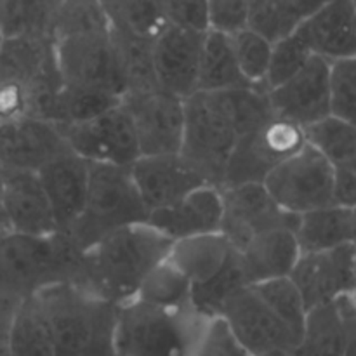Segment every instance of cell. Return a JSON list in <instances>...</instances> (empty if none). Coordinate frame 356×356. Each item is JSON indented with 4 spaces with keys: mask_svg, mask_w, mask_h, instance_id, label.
Listing matches in <instances>:
<instances>
[{
    "mask_svg": "<svg viewBox=\"0 0 356 356\" xmlns=\"http://www.w3.org/2000/svg\"><path fill=\"white\" fill-rule=\"evenodd\" d=\"M172 242L148 222L118 228L87 247L75 284L122 306L132 301L153 268L167 259Z\"/></svg>",
    "mask_w": 356,
    "mask_h": 356,
    "instance_id": "cell-1",
    "label": "cell"
},
{
    "mask_svg": "<svg viewBox=\"0 0 356 356\" xmlns=\"http://www.w3.org/2000/svg\"><path fill=\"white\" fill-rule=\"evenodd\" d=\"M51 336L52 356H115L118 306L75 282L35 292Z\"/></svg>",
    "mask_w": 356,
    "mask_h": 356,
    "instance_id": "cell-2",
    "label": "cell"
},
{
    "mask_svg": "<svg viewBox=\"0 0 356 356\" xmlns=\"http://www.w3.org/2000/svg\"><path fill=\"white\" fill-rule=\"evenodd\" d=\"M209 322L193 306L162 308L132 299L118 306L115 356H193Z\"/></svg>",
    "mask_w": 356,
    "mask_h": 356,
    "instance_id": "cell-3",
    "label": "cell"
},
{
    "mask_svg": "<svg viewBox=\"0 0 356 356\" xmlns=\"http://www.w3.org/2000/svg\"><path fill=\"white\" fill-rule=\"evenodd\" d=\"M82 252L68 235L3 232L0 235V287L28 298L49 285L76 282Z\"/></svg>",
    "mask_w": 356,
    "mask_h": 356,
    "instance_id": "cell-4",
    "label": "cell"
},
{
    "mask_svg": "<svg viewBox=\"0 0 356 356\" xmlns=\"http://www.w3.org/2000/svg\"><path fill=\"white\" fill-rule=\"evenodd\" d=\"M143 204L129 167L89 162V186L83 211L65 233L80 252L108 233L129 225L146 222Z\"/></svg>",
    "mask_w": 356,
    "mask_h": 356,
    "instance_id": "cell-5",
    "label": "cell"
},
{
    "mask_svg": "<svg viewBox=\"0 0 356 356\" xmlns=\"http://www.w3.org/2000/svg\"><path fill=\"white\" fill-rule=\"evenodd\" d=\"M184 127L181 155L205 177L221 188L226 162L238 139L225 90H195L183 99Z\"/></svg>",
    "mask_w": 356,
    "mask_h": 356,
    "instance_id": "cell-6",
    "label": "cell"
},
{
    "mask_svg": "<svg viewBox=\"0 0 356 356\" xmlns=\"http://www.w3.org/2000/svg\"><path fill=\"white\" fill-rule=\"evenodd\" d=\"M54 56L63 83L94 87L124 97L120 56L108 24L56 31Z\"/></svg>",
    "mask_w": 356,
    "mask_h": 356,
    "instance_id": "cell-7",
    "label": "cell"
},
{
    "mask_svg": "<svg viewBox=\"0 0 356 356\" xmlns=\"http://www.w3.org/2000/svg\"><path fill=\"white\" fill-rule=\"evenodd\" d=\"M218 318L249 356H292L301 339L252 285L232 296Z\"/></svg>",
    "mask_w": 356,
    "mask_h": 356,
    "instance_id": "cell-8",
    "label": "cell"
},
{
    "mask_svg": "<svg viewBox=\"0 0 356 356\" xmlns=\"http://www.w3.org/2000/svg\"><path fill=\"white\" fill-rule=\"evenodd\" d=\"M332 181V163L305 143L298 152L278 163L264 177L263 184L278 207L299 216L334 204Z\"/></svg>",
    "mask_w": 356,
    "mask_h": 356,
    "instance_id": "cell-9",
    "label": "cell"
},
{
    "mask_svg": "<svg viewBox=\"0 0 356 356\" xmlns=\"http://www.w3.org/2000/svg\"><path fill=\"white\" fill-rule=\"evenodd\" d=\"M302 127L273 117L261 127L236 139L226 162L221 188L263 183L264 177L305 145Z\"/></svg>",
    "mask_w": 356,
    "mask_h": 356,
    "instance_id": "cell-10",
    "label": "cell"
},
{
    "mask_svg": "<svg viewBox=\"0 0 356 356\" xmlns=\"http://www.w3.org/2000/svg\"><path fill=\"white\" fill-rule=\"evenodd\" d=\"M58 127L70 149L87 162L131 167L139 156L134 127L122 103L89 120Z\"/></svg>",
    "mask_w": 356,
    "mask_h": 356,
    "instance_id": "cell-11",
    "label": "cell"
},
{
    "mask_svg": "<svg viewBox=\"0 0 356 356\" xmlns=\"http://www.w3.org/2000/svg\"><path fill=\"white\" fill-rule=\"evenodd\" d=\"M138 139L139 156L179 153L183 143V99L159 89L131 90L122 97Z\"/></svg>",
    "mask_w": 356,
    "mask_h": 356,
    "instance_id": "cell-12",
    "label": "cell"
},
{
    "mask_svg": "<svg viewBox=\"0 0 356 356\" xmlns=\"http://www.w3.org/2000/svg\"><path fill=\"white\" fill-rule=\"evenodd\" d=\"M221 233L235 250L259 233L273 228L294 229L298 216L277 205L263 183H243L221 188Z\"/></svg>",
    "mask_w": 356,
    "mask_h": 356,
    "instance_id": "cell-13",
    "label": "cell"
},
{
    "mask_svg": "<svg viewBox=\"0 0 356 356\" xmlns=\"http://www.w3.org/2000/svg\"><path fill=\"white\" fill-rule=\"evenodd\" d=\"M205 31L167 21L153 37L152 66L160 89L181 99L197 90Z\"/></svg>",
    "mask_w": 356,
    "mask_h": 356,
    "instance_id": "cell-14",
    "label": "cell"
},
{
    "mask_svg": "<svg viewBox=\"0 0 356 356\" xmlns=\"http://www.w3.org/2000/svg\"><path fill=\"white\" fill-rule=\"evenodd\" d=\"M289 278L301 294L306 309L325 305L356 289L355 243L299 254Z\"/></svg>",
    "mask_w": 356,
    "mask_h": 356,
    "instance_id": "cell-15",
    "label": "cell"
},
{
    "mask_svg": "<svg viewBox=\"0 0 356 356\" xmlns=\"http://www.w3.org/2000/svg\"><path fill=\"white\" fill-rule=\"evenodd\" d=\"M275 117L299 127L330 115L329 61L312 54L306 65L280 86L268 89Z\"/></svg>",
    "mask_w": 356,
    "mask_h": 356,
    "instance_id": "cell-16",
    "label": "cell"
},
{
    "mask_svg": "<svg viewBox=\"0 0 356 356\" xmlns=\"http://www.w3.org/2000/svg\"><path fill=\"white\" fill-rule=\"evenodd\" d=\"M129 170L148 214L207 184L205 177L181 153L141 155L131 163Z\"/></svg>",
    "mask_w": 356,
    "mask_h": 356,
    "instance_id": "cell-17",
    "label": "cell"
},
{
    "mask_svg": "<svg viewBox=\"0 0 356 356\" xmlns=\"http://www.w3.org/2000/svg\"><path fill=\"white\" fill-rule=\"evenodd\" d=\"M0 202L10 232L31 235L58 232L37 170L0 165Z\"/></svg>",
    "mask_w": 356,
    "mask_h": 356,
    "instance_id": "cell-18",
    "label": "cell"
},
{
    "mask_svg": "<svg viewBox=\"0 0 356 356\" xmlns=\"http://www.w3.org/2000/svg\"><path fill=\"white\" fill-rule=\"evenodd\" d=\"M66 152L72 149L54 122L33 115L0 122V165L38 170Z\"/></svg>",
    "mask_w": 356,
    "mask_h": 356,
    "instance_id": "cell-19",
    "label": "cell"
},
{
    "mask_svg": "<svg viewBox=\"0 0 356 356\" xmlns=\"http://www.w3.org/2000/svg\"><path fill=\"white\" fill-rule=\"evenodd\" d=\"M355 294L309 308L292 356H355Z\"/></svg>",
    "mask_w": 356,
    "mask_h": 356,
    "instance_id": "cell-20",
    "label": "cell"
},
{
    "mask_svg": "<svg viewBox=\"0 0 356 356\" xmlns=\"http://www.w3.org/2000/svg\"><path fill=\"white\" fill-rule=\"evenodd\" d=\"M222 216L221 188L202 184L183 198L148 214L146 222L170 242L209 233H219Z\"/></svg>",
    "mask_w": 356,
    "mask_h": 356,
    "instance_id": "cell-21",
    "label": "cell"
},
{
    "mask_svg": "<svg viewBox=\"0 0 356 356\" xmlns=\"http://www.w3.org/2000/svg\"><path fill=\"white\" fill-rule=\"evenodd\" d=\"M58 232L66 233L80 218L89 186V162L73 152L61 153L37 170Z\"/></svg>",
    "mask_w": 356,
    "mask_h": 356,
    "instance_id": "cell-22",
    "label": "cell"
},
{
    "mask_svg": "<svg viewBox=\"0 0 356 356\" xmlns=\"http://www.w3.org/2000/svg\"><path fill=\"white\" fill-rule=\"evenodd\" d=\"M294 31L312 54L325 61L356 58L355 0H330L302 19Z\"/></svg>",
    "mask_w": 356,
    "mask_h": 356,
    "instance_id": "cell-23",
    "label": "cell"
},
{
    "mask_svg": "<svg viewBox=\"0 0 356 356\" xmlns=\"http://www.w3.org/2000/svg\"><path fill=\"white\" fill-rule=\"evenodd\" d=\"M235 252L245 282L254 285L289 277L301 250L294 229L273 228L254 236Z\"/></svg>",
    "mask_w": 356,
    "mask_h": 356,
    "instance_id": "cell-24",
    "label": "cell"
},
{
    "mask_svg": "<svg viewBox=\"0 0 356 356\" xmlns=\"http://www.w3.org/2000/svg\"><path fill=\"white\" fill-rule=\"evenodd\" d=\"M355 207L330 204L298 216L294 236L302 252H323L355 243Z\"/></svg>",
    "mask_w": 356,
    "mask_h": 356,
    "instance_id": "cell-25",
    "label": "cell"
},
{
    "mask_svg": "<svg viewBox=\"0 0 356 356\" xmlns=\"http://www.w3.org/2000/svg\"><path fill=\"white\" fill-rule=\"evenodd\" d=\"M233 254L235 249L221 233H209L172 242L167 259L195 287L219 273Z\"/></svg>",
    "mask_w": 356,
    "mask_h": 356,
    "instance_id": "cell-26",
    "label": "cell"
},
{
    "mask_svg": "<svg viewBox=\"0 0 356 356\" xmlns=\"http://www.w3.org/2000/svg\"><path fill=\"white\" fill-rule=\"evenodd\" d=\"M252 83L243 79L235 54H233L229 35L207 30L202 44L200 65H198L197 90L219 92V90L238 89Z\"/></svg>",
    "mask_w": 356,
    "mask_h": 356,
    "instance_id": "cell-27",
    "label": "cell"
},
{
    "mask_svg": "<svg viewBox=\"0 0 356 356\" xmlns=\"http://www.w3.org/2000/svg\"><path fill=\"white\" fill-rule=\"evenodd\" d=\"M110 30L153 40L167 23L162 0H99Z\"/></svg>",
    "mask_w": 356,
    "mask_h": 356,
    "instance_id": "cell-28",
    "label": "cell"
},
{
    "mask_svg": "<svg viewBox=\"0 0 356 356\" xmlns=\"http://www.w3.org/2000/svg\"><path fill=\"white\" fill-rule=\"evenodd\" d=\"M7 356H52L51 336L37 296L24 298L9 327Z\"/></svg>",
    "mask_w": 356,
    "mask_h": 356,
    "instance_id": "cell-29",
    "label": "cell"
},
{
    "mask_svg": "<svg viewBox=\"0 0 356 356\" xmlns=\"http://www.w3.org/2000/svg\"><path fill=\"white\" fill-rule=\"evenodd\" d=\"M59 0H0L2 38L54 35Z\"/></svg>",
    "mask_w": 356,
    "mask_h": 356,
    "instance_id": "cell-30",
    "label": "cell"
},
{
    "mask_svg": "<svg viewBox=\"0 0 356 356\" xmlns=\"http://www.w3.org/2000/svg\"><path fill=\"white\" fill-rule=\"evenodd\" d=\"M306 145L315 148L332 167L356 163V127L334 115L320 118L302 127Z\"/></svg>",
    "mask_w": 356,
    "mask_h": 356,
    "instance_id": "cell-31",
    "label": "cell"
},
{
    "mask_svg": "<svg viewBox=\"0 0 356 356\" xmlns=\"http://www.w3.org/2000/svg\"><path fill=\"white\" fill-rule=\"evenodd\" d=\"M120 103L122 97L108 90L63 83L56 104L54 124L61 125L89 120Z\"/></svg>",
    "mask_w": 356,
    "mask_h": 356,
    "instance_id": "cell-32",
    "label": "cell"
},
{
    "mask_svg": "<svg viewBox=\"0 0 356 356\" xmlns=\"http://www.w3.org/2000/svg\"><path fill=\"white\" fill-rule=\"evenodd\" d=\"M134 299L162 308H186L191 306V285L169 259H163L146 277Z\"/></svg>",
    "mask_w": 356,
    "mask_h": 356,
    "instance_id": "cell-33",
    "label": "cell"
},
{
    "mask_svg": "<svg viewBox=\"0 0 356 356\" xmlns=\"http://www.w3.org/2000/svg\"><path fill=\"white\" fill-rule=\"evenodd\" d=\"M245 285L249 284L245 282L235 252L219 273L204 284L191 287V306L205 318H218L228 299Z\"/></svg>",
    "mask_w": 356,
    "mask_h": 356,
    "instance_id": "cell-34",
    "label": "cell"
},
{
    "mask_svg": "<svg viewBox=\"0 0 356 356\" xmlns=\"http://www.w3.org/2000/svg\"><path fill=\"white\" fill-rule=\"evenodd\" d=\"M229 42L243 79L252 86H264L273 44L249 28L229 35Z\"/></svg>",
    "mask_w": 356,
    "mask_h": 356,
    "instance_id": "cell-35",
    "label": "cell"
},
{
    "mask_svg": "<svg viewBox=\"0 0 356 356\" xmlns=\"http://www.w3.org/2000/svg\"><path fill=\"white\" fill-rule=\"evenodd\" d=\"M257 294L273 308V312L301 337L306 318V305L289 277L254 284Z\"/></svg>",
    "mask_w": 356,
    "mask_h": 356,
    "instance_id": "cell-36",
    "label": "cell"
},
{
    "mask_svg": "<svg viewBox=\"0 0 356 356\" xmlns=\"http://www.w3.org/2000/svg\"><path fill=\"white\" fill-rule=\"evenodd\" d=\"M330 115L346 122L356 120V58L329 63Z\"/></svg>",
    "mask_w": 356,
    "mask_h": 356,
    "instance_id": "cell-37",
    "label": "cell"
},
{
    "mask_svg": "<svg viewBox=\"0 0 356 356\" xmlns=\"http://www.w3.org/2000/svg\"><path fill=\"white\" fill-rule=\"evenodd\" d=\"M299 21L284 9L278 0H250L245 28L256 31L268 42L282 40L294 33Z\"/></svg>",
    "mask_w": 356,
    "mask_h": 356,
    "instance_id": "cell-38",
    "label": "cell"
},
{
    "mask_svg": "<svg viewBox=\"0 0 356 356\" xmlns=\"http://www.w3.org/2000/svg\"><path fill=\"white\" fill-rule=\"evenodd\" d=\"M309 56L312 52L305 45V42L296 35V31L282 40L275 42L271 45L270 65H268L266 76H264V87L273 89L294 76L306 65Z\"/></svg>",
    "mask_w": 356,
    "mask_h": 356,
    "instance_id": "cell-39",
    "label": "cell"
},
{
    "mask_svg": "<svg viewBox=\"0 0 356 356\" xmlns=\"http://www.w3.org/2000/svg\"><path fill=\"white\" fill-rule=\"evenodd\" d=\"M250 0H205L207 30L232 35L247 24Z\"/></svg>",
    "mask_w": 356,
    "mask_h": 356,
    "instance_id": "cell-40",
    "label": "cell"
},
{
    "mask_svg": "<svg viewBox=\"0 0 356 356\" xmlns=\"http://www.w3.org/2000/svg\"><path fill=\"white\" fill-rule=\"evenodd\" d=\"M193 356H249L236 343L221 318H212L205 327L200 344Z\"/></svg>",
    "mask_w": 356,
    "mask_h": 356,
    "instance_id": "cell-41",
    "label": "cell"
},
{
    "mask_svg": "<svg viewBox=\"0 0 356 356\" xmlns=\"http://www.w3.org/2000/svg\"><path fill=\"white\" fill-rule=\"evenodd\" d=\"M28 115V90L21 80L0 70V122Z\"/></svg>",
    "mask_w": 356,
    "mask_h": 356,
    "instance_id": "cell-42",
    "label": "cell"
},
{
    "mask_svg": "<svg viewBox=\"0 0 356 356\" xmlns=\"http://www.w3.org/2000/svg\"><path fill=\"white\" fill-rule=\"evenodd\" d=\"M167 19L195 30H207L205 0H162Z\"/></svg>",
    "mask_w": 356,
    "mask_h": 356,
    "instance_id": "cell-43",
    "label": "cell"
},
{
    "mask_svg": "<svg viewBox=\"0 0 356 356\" xmlns=\"http://www.w3.org/2000/svg\"><path fill=\"white\" fill-rule=\"evenodd\" d=\"M334 204L355 207L356 204V163L355 165L334 167L332 181Z\"/></svg>",
    "mask_w": 356,
    "mask_h": 356,
    "instance_id": "cell-44",
    "label": "cell"
},
{
    "mask_svg": "<svg viewBox=\"0 0 356 356\" xmlns=\"http://www.w3.org/2000/svg\"><path fill=\"white\" fill-rule=\"evenodd\" d=\"M24 298L0 287V356H7V337L9 327L17 306Z\"/></svg>",
    "mask_w": 356,
    "mask_h": 356,
    "instance_id": "cell-45",
    "label": "cell"
},
{
    "mask_svg": "<svg viewBox=\"0 0 356 356\" xmlns=\"http://www.w3.org/2000/svg\"><path fill=\"white\" fill-rule=\"evenodd\" d=\"M278 2L284 6V9L287 10L294 19H298L299 23H301L302 19L312 16L315 10H318L320 7L325 6L330 0H278Z\"/></svg>",
    "mask_w": 356,
    "mask_h": 356,
    "instance_id": "cell-46",
    "label": "cell"
},
{
    "mask_svg": "<svg viewBox=\"0 0 356 356\" xmlns=\"http://www.w3.org/2000/svg\"><path fill=\"white\" fill-rule=\"evenodd\" d=\"M7 221H6V214H3V209H2V202H0V235L3 232H7Z\"/></svg>",
    "mask_w": 356,
    "mask_h": 356,
    "instance_id": "cell-47",
    "label": "cell"
},
{
    "mask_svg": "<svg viewBox=\"0 0 356 356\" xmlns=\"http://www.w3.org/2000/svg\"><path fill=\"white\" fill-rule=\"evenodd\" d=\"M0 40H2V33H0Z\"/></svg>",
    "mask_w": 356,
    "mask_h": 356,
    "instance_id": "cell-48",
    "label": "cell"
}]
</instances>
